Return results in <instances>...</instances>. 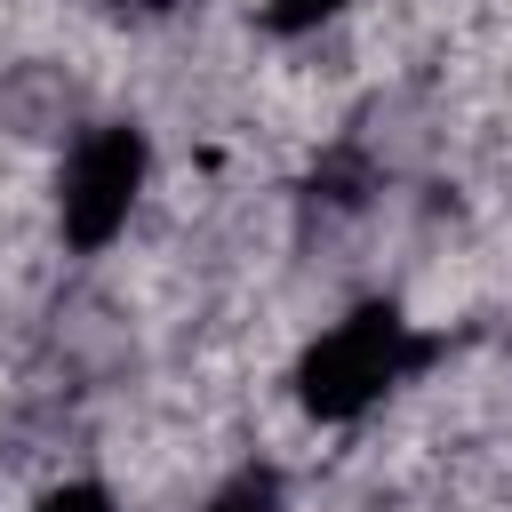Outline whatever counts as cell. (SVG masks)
Segmentation results:
<instances>
[{
  "label": "cell",
  "instance_id": "obj_1",
  "mask_svg": "<svg viewBox=\"0 0 512 512\" xmlns=\"http://www.w3.org/2000/svg\"><path fill=\"white\" fill-rule=\"evenodd\" d=\"M408 360H416L408 320H400L392 304H360L352 320H336V328L304 352V368H296V400H304L320 424H352L360 408H376V400L408 376Z\"/></svg>",
  "mask_w": 512,
  "mask_h": 512
},
{
  "label": "cell",
  "instance_id": "obj_2",
  "mask_svg": "<svg viewBox=\"0 0 512 512\" xmlns=\"http://www.w3.org/2000/svg\"><path fill=\"white\" fill-rule=\"evenodd\" d=\"M136 192H144V136H136L128 120H112V128H96V136L64 160V192H56L64 240H72V248H104V240L128 224Z\"/></svg>",
  "mask_w": 512,
  "mask_h": 512
},
{
  "label": "cell",
  "instance_id": "obj_3",
  "mask_svg": "<svg viewBox=\"0 0 512 512\" xmlns=\"http://www.w3.org/2000/svg\"><path fill=\"white\" fill-rule=\"evenodd\" d=\"M208 512H280V480L272 472H240L232 488H216Z\"/></svg>",
  "mask_w": 512,
  "mask_h": 512
},
{
  "label": "cell",
  "instance_id": "obj_4",
  "mask_svg": "<svg viewBox=\"0 0 512 512\" xmlns=\"http://www.w3.org/2000/svg\"><path fill=\"white\" fill-rule=\"evenodd\" d=\"M336 8H344V0H272V8H264V24H272V32H312V24H320V16H336Z\"/></svg>",
  "mask_w": 512,
  "mask_h": 512
},
{
  "label": "cell",
  "instance_id": "obj_5",
  "mask_svg": "<svg viewBox=\"0 0 512 512\" xmlns=\"http://www.w3.org/2000/svg\"><path fill=\"white\" fill-rule=\"evenodd\" d=\"M40 512H112V496H104L96 480H72V488H56V496H40Z\"/></svg>",
  "mask_w": 512,
  "mask_h": 512
},
{
  "label": "cell",
  "instance_id": "obj_6",
  "mask_svg": "<svg viewBox=\"0 0 512 512\" xmlns=\"http://www.w3.org/2000/svg\"><path fill=\"white\" fill-rule=\"evenodd\" d=\"M120 8H136V16H160V8H168V0H120Z\"/></svg>",
  "mask_w": 512,
  "mask_h": 512
}]
</instances>
